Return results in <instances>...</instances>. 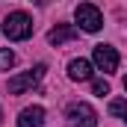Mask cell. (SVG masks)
Wrapping results in <instances>:
<instances>
[{
    "label": "cell",
    "mask_w": 127,
    "mask_h": 127,
    "mask_svg": "<svg viewBox=\"0 0 127 127\" xmlns=\"http://www.w3.org/2000/svg\"><path fill=\"white\" fill-rule=\"evenodd\" d=\"M92 59H95V65L103 71V74L118 71V53H115V47H109V44H95Z\"/></svg>",
    "instance_id": "cell-5"
},
{
    "label": "cell",
    "mask_w": 127,
    "mask_h": 127,
    "mask_svg": "<svg viewBox=\"0 0 127 127\" xmlns=\"http://www.w3.org/2000/svg\"><path fill=\"white\" fill-rule=\"evenodd\" d=\"M44 124V106H27L18 115V127H41Z\"/></svg>",
    "instance_id": "cell-7"
},
{
    "label": "cell",
    "mask_w": 127,
    "mask_h": 127,
    "mask_svg": "<svg viewBox=\"0 0 127 127\" xmlns=\"http://www.w3.org/2000/svg\"><path fill=\"white\" fill-rule=\"evenodd\" d=\"M109 112H112V115H124V118H127V100H121V97H118V100H109Z\"/></svg>",
    "instance_id": "cell-10"
},
{
    "label": "cell",
    "mask_w": 127,
    "mask_h": 127,
    "mask_svg": "<svg viewBox=\"0 0 127 127\" xmlns=\"http://www.w3.org/2000/svg\"><path fill=\"white\" fill-rule=\"evenodd\" d=\"M41 77H44V65H35V68L24 71V74H15V77L9 80V92H12V95H21V92L32 89Z\"/></svg>",
    "instance_id": "cell-4"
},
{
    "label": "cell",
    "mask_w": 127,
    "mask_h": 127,
    "mask_svg": "<svg viewBox=\"0 0 127 127\" xmlns=\"http://www.w3.org/2000/svg\"><path fill=\"white\" fill-rule=\"evenodd\" d=\"M74 38H77V27H74V24H56L53 30L47 32V41H50L53 47H59L65 41H74Z\"/></svg>",
    "instance_id": "cell-6"
},
{
    "label": "cell",
    "mask_w": 127,
    "mask_h": 127,
    "mask_svg": "<svg viewBox=\"0 0 127 127\" xmlns=\"http://www.w3.org/2000/svg\"><path fill=\"white\" fill-rule=\"evenodd\" d=\"M3 35L9 41H24L32 35V18L27 12H9L3 21Z\"/></svg>",
    "instance_id": "cell-1"
},
{
    "label": "cell",
    "mask_w": 127,
    "mask_h": 127,
    "mask_svg": "<svg viewBox=\"0 0 127 127\" xmlns=\"http://www.w3.org/2000/svg\"><path fill=\"white\" fill-rule=\"evenodd\" d=\"M12 65H15V53H12L9 47H3V50H0V71H9Z\"/></svg>",
    "instance_id": "cell-9"
},
{
    "label": "cell",
    "mask_w": 127,
    "mask_h": 127,
    "mask_svg": "<svg viewBox=\"0 0 127 127\" xmlns=\"http://www.w3.org/2000/svg\"><path fill=\"white\" fill-rule=\"evenodd\" d=\"M0 118H3V109H0Z\"/></svg>",
    "instance_id": "cell-13"
},
{
    "label": "cell",
    "mask_w": 127,
    "mask_h": 127,
    "mask_svg": "<svg viewBox=\"0 0 127 127\" xmlns=\"http://www.w3.org/2000/svg\"><path fill=\"white\" fill-rule=\"evenodd\" d=\"M68 77L71 80H92V62L89 59H71L68 62Z\"/></svg>",
    "instance_id": "cell-8"
},
{
    "label": "cell",
    "mask_w": 127,
    "mask_h": 127,
    "mask_svg": "<svg viewBox=\"0 0 127 127\" xmlns=\"http://www.w3.org/2000/svg\"><path fill=\"white\" fill-rule=\"evenodd\" d=\"M92 92H95L97 97L109 95V83H106V80H95V83H92Z\"/></svg>",
    "instance_id": "cell-11"
},
{
    "label": "cell",
    "mask_w": 127,
    "mask_h": 127,
    "mask_svg": "<svg viewBox=\"0 0 127 127\" xmlns=\"http://www.w3.org/2000/svg\"><path fill=\"white\" fill-rule=\"evenodd\" d=\"M65 118H68L71 124H80V127H97V112L89 106V103H83V100H74V103H68V109H65Z\"/></svg>",
    "instance_id": "cell-3"
},
{
    "label": "cell",
    "mask_w": 127,
    "mask_h": 127,
    "mask_svg": "<svg viewBox=\"0 0 127 127\" xmlns=\"http://www.w3.org/2000/svg\"><path fill=\"white\" fill-rule=\"evenodd\" d=\"M74 18H77L80 30H86V32H97L103 27V15H100V9H97L95 3H80L74 9Z\"/></svg>",
    "instance_id": "cell-2"
},
{
    "label": "cell",
    "mask_w": 127,
    "mask_h": 127,
    "mask_svg": "<svg viewBox=\"0 0 127 127\" xmlns=\"http://www.w3.org/2000/svg\"><path fill=\"white\" fill-rule=\"evenodd\" d=\"M124 92H127V77H124Z\"/></svg>",
    "instance_id": "cell-12"
}]
</instances>
